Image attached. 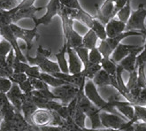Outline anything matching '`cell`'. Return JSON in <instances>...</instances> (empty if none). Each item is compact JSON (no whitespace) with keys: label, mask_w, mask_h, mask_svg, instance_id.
I'll list each match as a JSON object with an SVG mask.
<instances>
[{"label":"cell","mask_w":146,"mask_h":131,"mask_svg":"<svg viewBox=\"0 0 146 131\" xmlns=\"http://www.w3.org/2000/svg\"><path fill=\"white\" fill-rule=\"evenodd\" d=\"M30 124L36 127L44 126H62L64 120L55 111L38 108L30 117Z\"/></svg>","instance_id":"cell-1"},{"label":"cell","mask_w":146,"mask_h":131,"mask_svg":"<svg viewBox=\"0 0 146 131\" xmlns=\"http://www.w3.org/2000/svg\"><path fill=\"white\" fill-rule=\"evenodd\" d=\"M84 94H85L86 97L90 99V101L94 104V106H96L101 111H106L108 112L121 115L119 112H117V110L115 109V107L111 106L109 101L105 100L101 97L98 90L97 86L94 84L92 80L88 79L87 81H86V83L84 86Z\"/></svg>","instance_id":"cell-2"},{"label":"cell","mask_w":146,"mask_h":131,"mask_svg":"<svg viewBox=\"0 0 146 131\" xmlns=\"http://www.w3.org/2000/svg\"><path fill=\"white\" fill-rule=\"evenodd\" d=\"M134 36H138L143 37V35L137 30H129V31H124L121 34L117 35L116 37H107L105 40H101L99 45L98 46L99 51L101 52L102 56L104 58H110L111 53L113 52L115 48L121 43L122 40L128 37H134Z\"/></svg>","instance_id":"cell-3"},{"label":"cell","mask_w":146,"mask_h":131,"mask_svg":"<svg viewBox=\"0 0 146 131\" xmlns=\"http://www.w3.org/2000/svg\"><path fill=\"white\" fill-rule=\"evenodd\" d=\"M100 120L102 126L106 128H115L123 131L127 126L134 124L131 120H127L121 115L108 112L106 111L100 112Z\"/></svg>","instance_id":"cell-4"},{"label":"cell","mask_w":146,"mask_h":131,"mask_svg":"<svg viewBox=\"0 0 146 131\" xmlns=\"http://www.w3.org/2000/svg\"><path fill=\"white\" fill-rule=\"evenodd\" d=\"M26 59L28 60V63L31 66H37L41 72L47 74H53L57 72H60V69L57 62L52 60H50L49 58L41 54L40 52L36 51V56L32 57L29 54H26Z\"/></svg>","instance_id":"cell-5"},{"label":"cell","mask_w":146,"mask_h":131,"mask_svg":"<svg viewBox=\"0 0 146 131\" xmlns=\"http://www.w3.org/2000/svg\"><path fill=\"white\" fill-rule=\"evenodd\" d=\"M145 20H146V9L144 5L141 3L138 5V8L135 11H132L130 17L126 23L125 31L129 30H137V31H143L145 27Z\"/></svg>","instance_id":"cell-6"},{"label":"cell","mask_w":146,"mask_h":131,"mask_svg":"<svg viewBox=\"0 0 146 131\" xmlns=\"http://www.w3.org/2000/svg\"><path fill=\"white\" fill-rule=\"evenodd\" d=\"M45 8L46 13L44 16L40 17V18H36L35 16L32 19L33 22L35 23V27L38 28L40 25L48 26L54 17L56 15H58L59 11L61 9V4L59 2V0H50Z\"/></svg>","instance_id":"cell-7"},{"label":"cell","mask_w":146,"mask_h":131,"mask_svg":"<svg viewBox=\"0 0 146 131\" xmlns=\"http://www.w3.org/2000/svg\"><path fill=\"white\" fill-rule=\"evenodd\" d=\"M10 28L17 39L23 40L26 43V49L29 51L32 48L33 40L36 37H39V35L37 34V29L36 27H34L32 29H27L21 28L16 23L10 24Z\"/></svg>","instance_id":"cell-8"},{"label":"cell","mask_w":146,"mask_h":131,"mask_svg":"<svg viewBox=\"0 0 146 131\" xmlns=\"http://www.w3.org/2000/svg\"><path fill=\"white\" fill-rule=\"evenodd\" d=\"M51 91L53 92V94L58 98V101L62 104L67 106L74 98L77 97L79 89L73 84L66 83L57 87V88H53Z\"/></svg>","instance_id":"cell-9"},{"label":"cell","mask_w":146,"mask_h":131,"mask_svg":"<svg viewBox=\"0 0 146 131\" xmlns=\"http://www.w3.org/2000/svg\"><path fill=\"white\" fill-rule=\"evenodd\" d=\"M0 34H1L2 38H5V40H7L11 43V45L15 52V57L18 59H20L21 61H23V62H28L25 54H23V52L18 43V39L15 37V36L13 35V33L10 28V25L0 27Z\"/></svg>","instance_id":"cell-10"},{"label":"cell","mask_w":146,"mask_h":131,"mask_svg":"<svg viewBox=\"0 0 146 131\" xmlns=\"http://www.w3.org/2000/svg\"><path fill=\"white\" fill-rule=\"evenodd\" d=\"M116 0H106L101 6L96 5L97 14L95 18L99 20L103 24H106L111 19L114 18L113 16V9L114 3Z\"/></svg>","instance_id":"cell-11"},{"label":"cell","mask_w":146,"mask_h":131,"mask_svg":"<svg viewBox=\"0 0 146 131\" xmlns=\"http://www.w3.org/2000/svg\"><path fill=\"white\" fill-rule=\"evenodd\" d=\"M16 12L14 13L13 16V23H17L19 21L23 19H33L35 17V14L36 12L42 10V7H36L35 5H30V6H25L21 2L16 7Z\"/></svg>","instance_id":"cell-12"},{"label":"cell","mask_w":146,"mask_h":131,"mask_svg":"<svg viewBox=\"0 0 146 131\" xmlns=\"http://www.w3.org/2000/svg\"><path fill=\"white\" fill-rule=\"evenodd\" d=\"M143 45L138 46L137 48H135L127 56H126L122 60L119 61V62L118 63V65L121 66L123 68V70L127 71L128 74H130L133 71L136 70V66H135L136 58H137V55H138L143 51Z\"/></svg>","instance_id":"cell-13"},{"label":"cell","mask_w":146,"mask_h":131,"mask_svg":"<svg viewBox=\"0 0 146 131\" xmlns=\"http://www.w3.org/2000/svg\"><path fill=\"white\" fill-rule=\"evenodd\" d=\"M66 54L68 56L67 62L69 74H78L82 72L83 69V64L75 51L71 47H67Z\"/></svg>","instance_id":"cell-14"},{"label":"cell","mask_w":146,"mask_h":131,"mask_svg":"<svg viewBox=\"0 0 146 131\" xmlns=\"http://www.w3.org/2000/svg\"><path fill=\"white\" fill-rule=\"evenodd\" d=\"M6 96L11 104L15 107L17 111L21 112V104H22V97L23 92L21 91L19 84L13 83L12 88L6 93Z\"/></svg>","instance_id":"cell-15"},{"label":"cell","mask_w":146,"mask_h":131,"mask_svg":"<svg viewBox=\"0 0 146 131\" xmlns=\"http://www.w3.org/2000/svg\"><path fill=\"white\" fill-rule=\"evenodd\" d=\"M36 109H38V108L32 99V93H29V94L23 93L22 104H21V112H22V115L24 116V118L29 122L30 121L31 115L36 112Z\"/></svg>","instance_id":"cell-16"},{"label":"cell","mask_w":146,"mask_h":131,"mask_svg":"<svg viewBox=\"0 0 146 131\" xmlns=\"http://www.w3.org/2000/svg\"><path fill=\"white\" fill-rule=\"evenodd\" d=\"M105 26L107 37H116L117 35L124 32L126 29V23L121 21L118 19H115V17L111 19Z\"/></svg>","instance_id":"cell-17"},{"label":"cell","mask_w":146,"mask_h":131,"mask_svg":"<svg viewBox=\"0 0 146 131\" xmlns=\"http://www.w3.org/2000/svg\"><path fill=\"white\" fill-rule=\"evenodd\" d=\"M138 46L139 45H127L121 43L115 48V50L113 51V53H111L110 58L113 59L116 64H118L119 61L122 60L126 56H127L132 51H134Z\"/></svg>","instance_id":"cell-18"},{"label":"cell","mask_w":146,"mask_h":131,"mask_svg":"<svg viewBox=\"0 0 146 131\" xmlns=\"http://www.w3.org/2000/svg\"><path fill=\"white\" fill-rule=\"evenodd\" d=\"M70 16L72 19H74V21H78L79 22L86 26L88 29H90L92 27L94 19H95V17H93L89 13L86 12L83 8H82L80 10L74 9Z\"/></svg>","instance_id":"cell-19"},{"label":"cell","mask_w":146,"mask_h":131,"mask_svg":"<svg viewBox=\"0 0 146 131\" xmlns=\"http://www.w3.org/2000/svg\"><path fill=\"white\" fill-rule=\"evenodd\" d=\"M113 75H110L105 70L100 69L93 77L92 82L97 87H106V86H111V81H113Z\"/></svg>","instance_id":"cell-20"},{"label":"cell","mask_w":146,"mask_h":131,"mask_svg":"<svg viewBox=\"0 0 146 131\" xmlns=\"http://www.w3.org/2000/svg\"><path fill=\"white\" fill-rule=\"evenodd\" d=\"M66 51H67V45L66 43H64L62 48L55 54V57L57 59V63L59 66V69H60V72L65 74L69 73V70H68V62L66 57Z\"/></svg>","instance_id":"cell-21"},{"label":"cell","mask_w":146,"mask_h":131,"mask_svg":"<svg viewBox=\"0 0 146 131\" xmlns=\"http://www.w3.org/2000/svg\"><path fill=\"white\" fill-rule=\"evenodd\" d=\"M98 40V37L96 35V33L92 29H89L87 33L82 37V46H84L85 48H87L89 50L98 47L97 46Z\"/></svg>","instance_id":"cell-22"},{"label":"cell","mask_w":146,"mask_h":131,"mask_svg":"<svg viewBox=\"0 0 146 131\" xmlns=\"http://www.w3.org/2000/svg\"><path fill=\"white\" fill-rule=\"evenodd\" d=\"M39 79L42 80L49 87L50 86V87H52V88H57V87H58V86H61L63 84L67 83L65 81L59 79V78H58V77H55L52 74L44 73V72H41Z\"/></svg>","instance_id":"cell-23"},{"label":"cell","mask_w":146,"mask_h":131,"mask_svg":"<svg viewBox=\"0 0 146 131\" xmlns=\"http://www.w3.org/2000/svg\"><path fill=\"white\" fill-rule=\"evenodd\" d=\"M100 69H102L100 64H94L89 61V63L87 65L83 66V69L82 72L84 74V76L86 77V79L92 80L93 77L96 75V74L100 70Z\"/></svg>","instance_id":"cell-24"},{"label":"cell","mask_w":146,"mask_h":131,"mask_svg":"<svg viewBox=\"0 0 146 131\" xmlns=\"http://www.w3.org/2000/svg\"><path fill=\"white\" fill-rule=\"evenodd\" d=\"M101 67L103 70H105L107 74L110 75H116L117 71V64L111 58H104L103 57L101 62H100Z\"/></svg>","instance_id":"cell-25"},{"label":"cell","mask_w":146,"mask_h":131,"mask_svg":"<svg viewBox=\"0 0 146 131\" xmlns=\"http://www.w3.org/2000/svg\"><path fill=\"white\" fill-rule=\"evenodd\" d=\"M90 29H92L94 32L96 33V35L98 36V39L105 40L106 38H107V35H106V26H105V24H103L97 18L94 19L92 27L90 28Z\"/></svg>","instance_id":"cell-26"},{"label":"cell","mask_w":146,"mask_h":131,"mask_svg":"<svg viewBox=\"0 0 146 131\" xmlns=\"http://www.w3.org/2000/svg\"><path fill=\"white\" fill-rule=\"evenodd\" d=\"M131 1L132 0H127L126 5L117 13V14L115 16V17H117L118 20H119L124 23H127V21H128V19H129V17H130L131 12H132Z\"/></svg>","instance_id":"cell-27"},{"label":"cell","mask_w":146,"mask_h":131,"mask_svg":"<svg viewBox=\"0 0 146 131\" xmlns=\"http://www.w3.org/2000/svg\"><path fill=\"white\" fill-rule=\"evenodd\" d=\"M86 118H87V116H86L84 112L77 106L76 110L74 112V114L73 116V120L74 121V123L81 128H86V126H85Z\"/></svg>","instance_id":"cell-28"},{"label":"cell","mask_w":146,"mask_h":131,"mask_svg":"<svg viewBox=\"0 0 146 131\" xmlns=\"http://www.w3.org/2000/svg\"><path fill=\"white\" fill-rule=\"evenodd\" d=\"M31 93L33 96L40 98L48 99V100H58V98L53 94V92L50 91L49 88L44 89V90H34Z\"/></svg>","instance_id":"cell-29"},{"label":"cell","mask_w":146,"mask_h":131,"mask_svg":"<svg viewBox=\"0 0 146 131\" xmlns=\"http://www.w3.org/2000/svg\"><path fill=\"white\" fill-rule=\"evenodd\" d=\"M6 57L0 56V77H7L9 78L13 74V67L8 66L6 63Z\"/></svg>","instance_id":"cell-30"},{"label":"cell","mask_w":146,"mask_h":131,"mask_svg":"<svg viewBox=\"0 0 146 131\" xmlns=\"http://www.w3.org/2000/svg\"><path fill=\"white\" fill-rule=\"evenodd\" d=\"M73 49L75 51L77 55H78V57L82 60L83 66L87 65L89 63V51L90 50L85 48L84 46H78V47H75Z\"/></svg>","instance_id":"cell-31"},{"label":"cell","mask_w":146,"mask_h":131,"mask_svg":"<svg viewBox=\"0 0 146 131\" xmlns=\"http://www.w3.org/2000/svg\"><path fill=\"white\" fill-rule=\"evenodd\" d=\"M29 66L30 65L28 62H23V61H21L20 59H18L15 57L13 65V73H25Z\"/></svg>","instance_id":"cell-32"},{"label":"cell","mask_w":146,"mask_h":131,"mask_svg":"<svg viewBox=\"0 0 146 131\" xmlns=\"http://www.w3.org/2000/svg\"><path fill=\"white\" fill-rule=\"evenodd\" d=\"M103 56L98 47H95L89 51V61L94 64H100Z\"/></svg>","instance_id":"cell-33"},{"label":"cell","mask_w":146,"mask_h":131,"mask_svg":"<svg viewBox=\"0 0 146 131\" xmlns=\"http://www.w3.org/2000/svg\"><path fill=\"white\" fill-rule=\"evenodd\" d=\"M65 131H86L85 128H81L78 125L74 123V121L72 119L64 120V123L62 125Z\"/></svg>","instance_id":"cell-34"},{"label":"cell","mask_w":146,"mask_h":131,"mask_svg":"<svg viewBox=\"0 0 146 131\" xmlns=\"http://www.w3.org/2000/svg\"><path fill=\"white\" fill-rule=\"evenodd\" d=\"M12 49L13 47L11 45V43L7 40H5V38H2L0 40V56L6 57Z\"/></svg>","instance_id":"cell-35"},{"label":"cell","mask_w":146,"mask_h":131,"mask_svg":"<svg viewBox=\"0 0 146 131\" xmlns=\"http://www.w3.org/2000/svg\"><path fill=\"white\" fill-rule=\"evenodd\" d=\"M137 78H138V74H137V69H136V70H135L129 74V78H128L127 83L126 84V87L128 90V91L138 86V83H137Z\"/></svg>","instance_id":"cell-36"},{"label":"cell","mask_w":146,"mask_h":131,"mask_svg":"<svg viewBox=\"0 0 146 131\" xmlns=\"http://www.w3.org/2000/svg\"><path fill=\"white\" fill-rule=\"evenodd\" d=\"M61 5L70 8V9H74V10H80L82 9V5H80L79 0H59Z\"/></svg>","instance_id":"cell-37"},{"label":"cell","mask_w":146,"mask_h":131,"mask_svg":"<svg viewBox=\"0 0 146 131\" xmlns=\"http://www.w3.org/2000/svg\"><path fill=\"white\" fill-rule=\"evenodd\" d=\"M13 82L7 77H0V92L7 93L12 88Z\"/></svg>","instance_id":"cell-38"},{"label":"cell","mask_w":146,"mask_h":131,"mask_svg":"<svg viewBox=\"0 0 146 131\" xmlns=\"http://www.w3.org/2000/svg\"><path fill=\"white\" fill-rule=\"evenodd\" d=\"M29 80L35 90H41L49 88V86L42 80L39 79V78H29Z\"/></svg>","instance_id":"cell-39"},{"label":"cell","mask_w":146,"mask_h":131,"mask_svg":"<svg viewBox=\"0 0 146 131\" xmlns=\"http://www.w3.org/2000/svg\"><path fill=\"white\" fill-rule=\"evenodd\" d=\"M18 0H0V8L4 10H11L19 5Z\"/></svg>","instance_id":"cell-40"},{"label":"cell","mask_w":146,"mask_h":131,"mask_svg":"<svg viewBox=\"0 0 146 131\" xmlns=\"http://www.w3.org/2000/svg\"><path fill=\"white\" fill-rule=\"evenodd\" d=\"M28 76L25 73H13L10 77L9 79L12 81L13 83H17L20 84L21 82H23L24 81H26L28 79Z\"/></svg>","instance_id":"cell-41"},{"label":"cell","mask_w":146,"mask_h":131,"mask_svg":"<svg viewBox=\"0 0 146 131\" xmlns=\"http://www.w3.org/2000/svg\"><path fill=\"white\" fill-rule=\"evenodd\" d=\"M25 74L29 78H39L41 70L37 66H29V68L26 70Z\"/></svg>","instance_id":"cell-42"},{"label":"cell","mask_w":146,"mask_h":131,"mask_svg":"<svg viewBox=\"0 0 146 131\" xmlns=\"http://www.w3.org/2000/svg\"><path fill=\"white\" fill-rule=\"evenodd\" d=\"M19 86H20L21 91L23 93H25V94H29V93H31L34 90V88H33V86L31 84V82L29 80V78H28V79L26 80V81H24L23 82L20 83Z\"/></svg>","instance_id":"cell-43"},{"label":"cell","mask_w":146,"mask_h":131,"mask_svg":"<svg viewBox=\"0 0 146 131\" xmlns=\"http://www.w3.org/2000/svg\"><path fill=\"white\" fill-rule=\"evenodd\" d=\"M146 65V49L143 48V51L140 52V53L137 55V58H136V69L139 66L141 65Z\"/></svg>","instance_id":"cell-44"},{"label":"cell","mask_w":146,"mask_h":131,"mask_svg":"<svg viewBox=\"0 0 146 131\" xmlns=\"http://www.w3.org/2000/svg\"><path fill=\"white\" fill-rule=\"evenodd\" d=\"M42 131H65L62 126H44L40 128Z\"/></svg>","instance_id":"cell-45"},{"label":"cell","mask_w":146,"mask_h":131,"mask_svg":"<svg viewBox=\"0 0 146 131\" xmlns=\"http://www.w3.org/2000/svg\"><path fill=\"white\" fill-rule=\"evenodd\" d=\"M14 59H15V52L13 51V49H12L10 51L9 53L7 54L6 56V63L8 64V66L13 67V61H14Z\"/></svg>","instance_id":"cell-46"},{"label":"cell","mask_w":146,"mask_h":131,"mask_svg":"<svg viewBox=\"0 0 146 131\" xmlns=\"http://www.w3.org/2000/svg\"><path fill=\"white\" fill-rule=\"evenodd\" d=\"M36 51L40 52L41 54H42V55L45 56V57H47V58L50 57V55H51V50H50V49H44V48H42V45H39V46H38Z\"/></svg>","instance_id":"cell-47"},{"label":"cell","mask_w":146,"mask_h":131,"mask_svg":"<svg viewBox=\"0 0 146 131\" xmlns=\"http://www.w3.org/2000/svg\"><path fill=\"white\" fill-rule=\"evenodd\" d=\"M26 131H42V130H41V128H40L39 127H36V126H35V125L31 124L30 127H29L27 130H26Z\"/></svg>","instance_id":"cell-48"},{"label":"cell","mask_w":146,"mask_h":131,"mask_svg":"<svg viewBox=\"0 0 146 131\" xmlns=\"http://www.w3.org/2000/svg\"><path fill=\"white\" fill-rule=\"evenodd\" d=\"M86 131H102L100 128H85Z\"/></svg>","instance_id":"cell-49"},{"label":"cell","mask_w":146,"mask_h":131,"mask_svg":"<svg viewBox=\"0 0 146 131\" xmlns=\"http://www.w3.org/2000/svg\"><path fill=\"white\" fill-rule=\"evenodd\" d=\"M102 131H121V130H119V129H115V128H103L101 129Z\"/></svg>","instance_id":"cell-50"},{"label":"cell","mask_w":146,"mask_h":131,"mask_svg":"<svg viewBox=\"0 0 146 131\" xmlns=\"http://www.w3.org/2000/svg\"><path fill=\"white\" fill-rule=\"evenodd\" d=\"M0 40H1V34H0Z\"/></svg>","instance_id":"cell-51"}]
</instances>
